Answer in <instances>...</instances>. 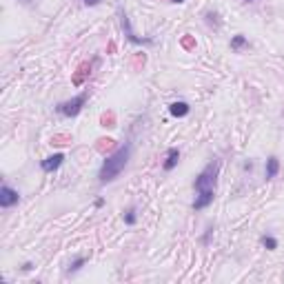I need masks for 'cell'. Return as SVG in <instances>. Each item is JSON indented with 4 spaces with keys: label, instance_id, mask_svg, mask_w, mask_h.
Here are the masks:
<instances>
[{
    "label": "cell",
    "instance_id": "obj_1",
    "mask_svg": "<svg viewBox=\"0 0 284 284\" xmlns=\"http://www.w3.org/2000/svg\"><path fill=\"white\" fill-rule=\"evenodd\" d=\"M220 169H222V162L217 158H213V160H209L207 167L195 176V180H193L195 198H193V202H191L193 211H202V209H207V207H211V204H213V200H215V184H217Z\"/></svg>",
    "mask_w": 284,
    "mask_h": 284
},
{
    "label": "cell",
    "instance_id": "obj_2",
    "mask_svg": "<svg viewBox=\"0 0 284 284\" xmlns=\"http://www.w3.org/2000/svg\"><path fill=\"white\" fill-rule=\"evenodd\" d=\"M131 153H133V144L131 142H124V144H120L111 155H106V158L102 160L100 169H98V182H100V184H111V182L118 180L120 173L127 169L129 160H131Z\"/></svg>",
    "mask_w": 284,
    "mask_h": 284
},
{
    "label": "cell",
    "instance_id": "obj_21",
    "mask_svg": "<svg viewBox=\"0 0 284 284\" xmlns=\"http://www.w3.org/2000/svg\"><path fill=\"white\" fill-rule=\"evenodd\" d=\"M22 2H31V0H22Z\"/></svg>",
    "mask_w": 284,
    "mask_h": 284
},
{
    "label": "cell",
    "instance_id": "obj_14",
    "mask_svg": "<svg viewBox=\"0 0 284 284\" xmlns=\"http://www.w3.org/2000/svg\"><path fill=\"white\" fill-rule=\"evenodd\" d=\"M207 22L213 27H220V20H217V13L215 11H207Z\"/></svg>",
    "mask_w": 284,
    "mask_h": 284
},
{
    "label": "cell",
    "instance_id": "obj_6",
    "mask_svg": "<svg viewBox=\"0 0 284 284\" xmlns=\"http://www.w3.org/2000/svg\"><path fill=\"white\" fill-rule=\"evenodd\" d=\"M65 160H67L65 153L47 155L44 160H40V169H42V173H53V171H58V169L65 164Z\"/></svg>",
    "mask_w": 284,
    "mask_h": 284
},
{
    "label": "cell",
    "instance_id": "obj_16",
    "mask_svg": "<svg viewBox=\"0 0 284 284\" xmlns=\"http://www.w3.org/2000/svg\"><path fill=\"white\" fill-rule=\"evenodd\" d=\"M211 233H213V229H211V226H209V229H207V233H204V238H202V242H204V244L209 242V238H211Z\"/></svg>",
    "mask_w": 284,
    "mask_h": 284
},
{
    "label": "cell",
    "instance_id": "obj_18",
    "mask_svg": "<svg viewBox=\"0 0 284 284\" xmlns=\"http://www.w3.org/2000/svg\"><path fill=\"white\" fill-rule=\"evenodd\" d=\"M253 169V162H244V171H251Z\"/></svg>",
    "mask_w": 284,
    "mask_h": 284
},
{
    "label": "cell",
    "instance_id": "obj_11",
    "mask_svg": "<svg viewBox=\"0 0 284 284\" xmlns=\"http://www.w3.org/2000/svg\"><path fill=\"white\" fill-rule=\"evenodd\" d=\"M87 260H89V257L80 255V257H75L73 262H69V269H67V275H73V273H78V271L82 269L84 264H87Z\"/></svg>",
    "mask_w": 284,
    "mask_h": 284
},
{
    "label": "cell",
    "instance_id": "obj_3",
    "mask_svg": "<svg viewBox=\"0 0 284 284\" xmlns=\"http://www.w3.org/2000/svg\"><path fill=\"white\" fill-rule=\"evenodd\" d=\"M87 98H89V93L82 91V93H78V96H73L71 100L58 102V105H56V111H58L60 115H65V118H75V115L82 111V106L87 105Z\"/></svg>",
    "mask_w": 284,
    "mask_h": 284
},
{
    "label": "cell",
    "instance_id": "obj_20",
    "mask_svg": "<svg viewBox=\"0 0 284 284\" xmlns=\"http://www.w3.org/2000/svg\"><path fill=\"white\" fill-rule=\"evenodd\" d=\"M242 2H253V0H242Z\"/></svg>",
    "mask_w": 284,
    "mask_h": 284
},
{
    "label": "cell",
    "instance_id": "obj_12",
    "mask_svg": "<svg viewBox=\"0 0 284 284\" xmlns=\"http://www.w3.org/2000/svg\"><path fill=\"white\" fill-rule=\"evenodd\" d=\"M244 47H248L247 36L238 34V36H233V38H231V49H233V51H240V49H244Z\"/></svg>",
    "mask_w": 284,
    "mask_h": 284
},
{
    "label": "cell",
    "instance_id": "obj_19",
    "mask_svg": "<svg viewBox=\"0 0 284 284\" xmlns=\"http://www.w3.org/2000/svg\"><path fill=\"white\" fill-rule=\"evenodd\" d=\"M173 4H182V2H186V0H171Z\"/></svg>",
    "mask_w": 284,
    "mask_h": 284
},
{
    "label": "cell",
    "instance_id": "obj_8",
    "mask_svg": "<svg viewBox=\"0 0 284 284\" xmlns=\"http://www.w3.org/2000/svg\"><path fill=\"white\" fill-rule=\"evenodd\" d=\"M169 113H171L173 118H186V115L191 113V106H189V102H184V100H176L169 105Z\"/></svg>",
    "mask_w": 284,
    "mask_h": 284
},
{
    "label": "cell",
    "instance_id": "obj_5",
    "mask_svg": "<svg viewBox=\"0 0 284 284\" xmlns=\"http://www.w3.org/2000/svg\"><path fill=\"white\" fill-rule=\"evenodd\" d=\"M18 202H20V191L13 189L11 184H7V182H4V184L0 186V207H2V209H11V207H16Z\"/></svg>",
    "mask_w": 284,
    "mask_h": 284
},
{
    "label": "cell",
    "instance_id": "obj_7",
    "mask_svg": "<svg viewBox=\"0 0 284 284\" xmlns=\"http://www.w3.org/2000/svg\"><path fill=\"white\" fill-rule=\"evenodd\" d=\"M178 162H180V149L178 146H171V149H167V155H164V162H162V169L164 171H173V169L178 167Z\"/></svg>",
    "mask_w": 284,
    "mask_h": 284
},
{
    "label": "cell",
    "instance_id": "obj_13",
    "mask_svg": "<svg viewBox=\"0 0 284 284\" xmlns=\"http://www.w3.org/2000/svg\"><path fill=\"white\" fill-rule=\"evenodd\" d=\"M260 242L266 251H275V248H278V238H273V235H262Z\"/></svg>",
    "mask_w": 284,
    "mask_h": 284
},
{
    "label": "cell",
    "instance_id": "obj_10",
    "mask_svg": "<svg viewBox=\"0 0 284 284\" xmlns=\"http://www.w3.org/2000/svg\"><path fill=\"white\" fill-rule=\"evenodd\" d=\"M122 220H124V224H127V226H133L138 222V209L136 207L124 209V211H122Z\"/></svg>",
    "mask_w": 284,
    "mask_h": 284
},
{
    "label": "cell",
    "instance_id": "obj_4",
    "mask_svg": "<svg viewBox=\"0 0 284 284\" xmlns=\"http://www.w3.org/2000/svg\"><path fill=\"white\" fill-rule=\"evenodd\" d=\"M120 27H122V31H124V36H127V40L131 44H153V38H144V36H138L136 31H133V27H131V20H129V16H127V11L124 9H120Z\"/></svg>",
    "mask_w": 284,
    "mask_h": 284
},
{
    "label": "cell",
    "instance_id": "obj_15",
    "mask_svg": "<svg viewBox=\"0 0 284 284\" xmlns=\"http://www.w3.org/2000/svg\"><path fill=\"white\" fill-rule=\"evenodd\" d=\"M84 4H87V7H98V4L102 2V0H82Z\"/></svg>",
    "mask_w": 284,
    "mask_h": 284
},
{
    "label": "cell",
    "instance_id": "obj_9",
    "mask_svg": "<svg viewBox=\"0 0 284 284\" xmlns=\"http://www.w3.org/2000/svg\"><path fill=\"white\" fill-rule=\"evenodd\" d=\"M278 173H280V158L278 155H269L264 164V178L273 180V178H278Z\"/></svg>",
    "mask_w": 284,
    "mask_h": 284
},
{
    "label": "cell",
    "instance_id": "obj_17",
    "mask_svg": "<svg viewBox=\"0 0 284 284\" xmlns=\"http://www.w3.org/2000/svg\"><path fill=\"white\" fill-rule=\"evenodd\" d=\"M34 269V262H25V264H22V271H31Z\"/></svg>",
    "mask_w": 284,
    "mask_h": 284
}]
</instances>
